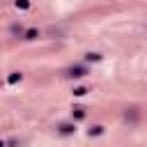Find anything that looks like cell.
<instances>
[{
    "instance_id": "6da1fadb",
    "label": "cell",
    "mask_w": 147,
    "mask_h": 147,
    "mask_svg": "<svg viewBox=\"0 0 147 147\" xmlns=\"http://www.w3.org/2000/svg\"><path fill=\"white\" fill-rule=\"evenodd\" d=\"M64 76H67V78H83V76H87V67H85V64L69 67V69L64 71Z\"/></svg>"
},
{
    "instance_id": "277c9868",
    "label": "cell",
    "mask_w": 147,
    "mask_h": 147,
    "mask_svg": "<svg viewBox=\"0 0 147 147\" xmlns=\"http://www.w3.org/2000/svg\"><path fill=\"white\" fill-rule=\"evenodd\" d=\"M23 80V74L21 71H11L9 76H7V85H16V83H21Z\"/></svg>"
},
{
    "instance_id": "30bf717a",
    "label": "cell",
    "mask_w": 147,
    "mask_h": 147,
    "mask_svg": "<svg viewBox=\"0 0 147 147\" xmlns=\"http://www.w3.org/2000/svg\"><path fill=\"white\" fill-rule=\"evenodd\" d=\"M90 90L85 87V85H78V87H74V96H85Z\"/></svg>"
},
{
    "instance_id": "4fadbf2b",
    "label": "cell",
    "mask_w": 147,
    "mask_h": 147,
    "mask_svg": "<svg viewBox=\"0 0 147 147\" xmlns=\"http://www.w3.org/2000/svg\"><path fill=\"white\" fill-rule=\"evenodd\" d=\"M0 147H7V140H0Z\"/></svg>"
},
{
    "instance_id": "3957f363",
    "label": "cell",
    "mask_w": 147,
    "mask_h": 147,
    "mask_svg": "<svg viewBox=\"0 0 147 147\" xmlns=\"http://www.w3.org/2000/svg\"><path fill=\"white\" fill-rule=\"evenodd\" d=\"M103 133H106V126H103V124H94V126L87 131L90 138H96V136H103Z\"/></svg>"
},
{
    "instance_id": "8992f818",
    "label": "cell",
    "mask_w": 147,
    "mask_h": 147,
    "mask_svg": "<svg viewBox=\"0 0 147 147\" xmlns=\"http://www.w3.org/2000/svg\"><path fill=\"white\" fill-rule=\"evenodd\" d=\"M138 117H140V113H138L136 108H129V110L124 113V119H126V122H138Z\"/></svg>"
},
{
    "instance_id": "5b68a950",
    "label": "cell",
    "mask_w": 147,
    "mask_h": 147,
    "mask_svg": "<svg viewBox=\"0 0 147 147\" xmlns=\"http://www.w3.org/2000/svg\"><path fill=\"white\" fill-rule=\"evenodd\" d=\"M71 119H85V108L83 106H74L71 108Z\"/></svg>"
},
{
    "instance_id": "9c48e42d",
    "label": "cell",
    "mask_w": 147,
    "mask_h": 147,
    "mask_svg": "<svg viewBox=\"0 0 147 147\" xmlns=\"http://www.w3.org/2000/svg\"><path fill=\"white\" fill-rule=\"evenodd\" d=\"M9 32H11V34H18V37H23V34H25V28H23L21 23H14V25L9 28Z\"/></svg>"
},
{
    "instance_id": "52a82bcc",
    "label": "cell",
    "mask_w": 147,
    "mask_h": 147,
    "mask_svg": "<svg viewBox=\"0 0 147 147\" xmlns=\"http://www.w3.org/2000/svg\"><path fill=\"white\" fill-rule=\"evenodd\" d=\"M101 60H103V55H101V53H96V51H94V53H92V51H90V53H85V62H101Z\"/></svg>"
},
{
    "instance_id": "7a4b0ae2",
    "label": "cell",
    "mask_w": 147,
    "mask_h": 147,
    "mask_svg": "<svg viewBox=\"0 0 147 147\" xmlns=\"http://www.w3.org/2000/svg\"><path fill=\"white\" fill-rule=\"evenodd\" d=\"M57 133L60 136H74L76 133V122H60L57 124Z\"/></svg>"
},
{
    "instance_id": "8fae6325",
    "label": "cell",
    "mask_w": 147,
    "mask_h": 147,
    "mask_svg": "<svg viewBox=\"0 0 147 147\" xmlns=\"http://www.w3.org/2000/svg\"><path fill=\"white\" fill-rule=\"evenodd\" d=\"M16 9L28 11V9H30V0H16Z\"/></svg>"
},
{
    "instance_id": "ba28073f",
    "label": "cell",
    "mask_w": 147,
    "mask_h": 147,
    "mask_svg": "<svg viewBox=\"0 0 147 147\" xmlns=\"http://www.w3.org/2000/svg\"><path fill=\"white\" fill-rule=\"evenodd\" d=\"M37 37H39V30H37V28L25 30V34H23V39H25V41H32V39H37Z\"/></svg>"
},
{
    "instance_id": "7c38bea8",
    "label": "cell",
    "mask_w": 147,
    "mask_h": 147,
    "mask_svg": "<svg viewBox=\"0 0 147 147\" xmlns=\"http://www.w3.org/2000/svg\"><path fill=\"white\" fill-rule=\"evenodd\" d=\"M7 147H18V140H16V138H11V140H7Z\"/></svg>"
}]
</instances>
